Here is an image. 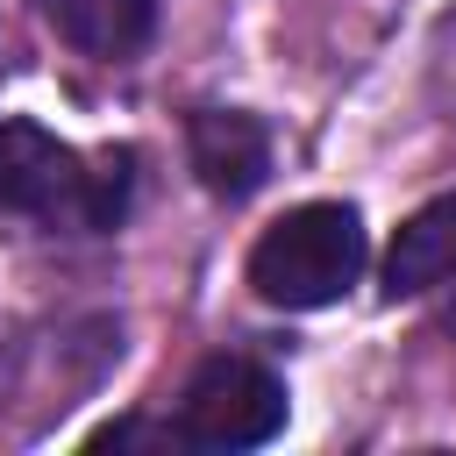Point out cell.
I'll return each mask as SVG.
<instances>
[{
	"label": "cell",
	"mask_w": 456,
	"mask_h": 456,
	"mask_svg": "<svg viewBox=\"0 0 456 456\" xmlns=\"http://www.w3.org/2000/svg\"><path fill=\"white\" fill-rule=\"evenodd\" d=\"M356 271H363V221L349 200H306V207L278 214L249 249V292L285 314L342 299L356 285Z\"/></svg>",
	"instance_id": "1"
},
{
	"label": "cell",
	"mask_w": 456,
	"mask_h": 456,
	"mask_svg": "<svg viewBox=\"0 0 456 456\" xmlns=\"http://www.w3.org/2000/svg\"><path fill=\"white\" fill-rule=\"evenodd\" d=\"M121 164L107 157L100 171H86V157L71 142H57L36 121H7L0 128V207L7 214H36V221H78V228H107L121 214Z\"/></svg>",
	"instance_id": "2"
},
{
	"label": "cell",
	"mask_w": 456,
	"mask_h": 456,
	"mask_svg": "<svg viewBox=\"0 0 456 456\" xmlns=\"http://www.w3.org/2000/svg\"><path fill=\"white\" fill-rule=\"evenodd\" d=\"M285 428V385L249 356H207L178 392V435L192 449H256Z\"/></svg>",
	"instance_id": "3"
},
{
	"label": "cell",
	"mask_w": 456,
	"mask_h": 456,
	"mask_svg": "<svg viewBox=\"0 0 456 456\" xmlns=\"http://www.w3.org/2000/svg\"><path fill=\"white\" fill-rule=\"evenodd\" d=\"M43 14H50V28L71 50H86V57H128L150 36L157 0H43Z\"/></svg>",
	"instance_id": "6"
},
{
	"label": "cell",
	"mask_w": 456,
	"mask_h": 456,
	"mask_svg": "<svg viewBox=\"0 0 456 456\" xmlns=\"http://www.w3.org/2000/svg\"><path fill=\"white\" fill-rule=\"evenodd\" d=\"M449 328H456V321H449Z\"/></svg>",
	"instance_id": "7"
},
{
	"label": "cell",
	"mask_w": 456,
	"mask_h": 456,
	"mask_svg": "<svg viewBox=\"0 0 456 456\" xmlns=\"http://www.w3.org/2000/svg\"><path fill=\"white\" fill-rule=\"evenodd\" d=\"M192 171L214 200H249L271 171V128L256 114H200L192 121Z\"/></svg>",
	"instance_id": "4"
},
{
	"label": "cell",
	"mask_w": 456,
	"mask_h": 456,
	"mask_svg": "<svg viewBox=\"0 0 456 456\" xmlns=\"http://www.w3.org/2000/svg\"><path fill=\"white\" fill-rule=\"evenodd\" d=\"M449 278H456V192L406 214L392 249H385V292L392 299H420V292H435Z\"/></svg>",
	"instance_id": "5"
}]
</instances>
